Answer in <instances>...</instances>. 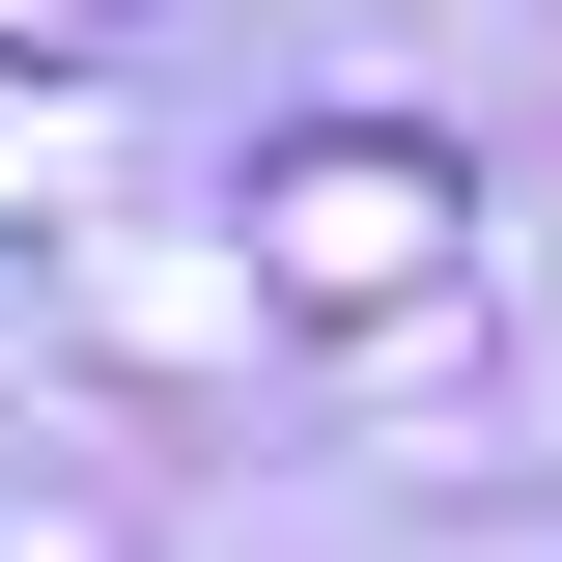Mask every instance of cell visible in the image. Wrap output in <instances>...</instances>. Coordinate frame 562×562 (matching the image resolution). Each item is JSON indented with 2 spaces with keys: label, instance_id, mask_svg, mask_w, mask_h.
Here are the masks:
<instances>
[{
  "label": "cell",
  "instance_id": "1",
  "mask_svg": "<svg viewBox=\"0 0 562 562\" xmlns=\"http://www.w3.org/2000/svg\"><path fill=\"white\" fill-rule=\"evenodd\" d=\"M450 281H479V169H450V140L338 113V140H281V169H254V310L394 338V310H450Z\"/></svg>",
  "mask_w": 562,
  "mask_h": 562
},
{
  "label": "cell",
  "instance_id": "2",
  "mask_svg": "<svg viewBox=\"0 0 562 562\" xmlns=\"http://www.w3.org/2000/svg\"><path fill=\"white\" fill-rule=\"evenodd\" d=\"M113 198V85L85 57H0V225H85Z\"/></svg>",
  "mask_w": 562,
  "mask_h": 562
}]
</instances>
